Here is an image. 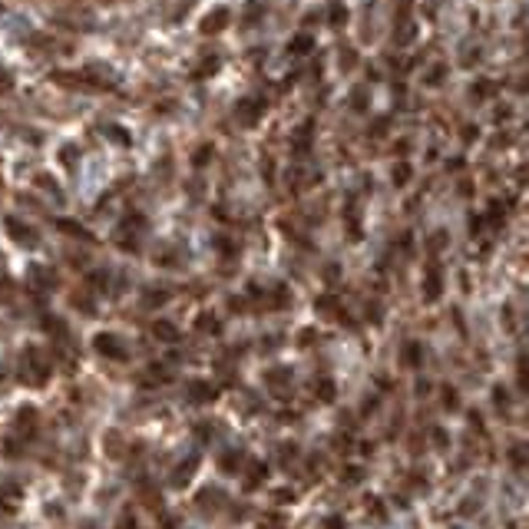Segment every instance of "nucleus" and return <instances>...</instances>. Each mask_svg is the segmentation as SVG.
<instances>
[{
    "label": "nucleus",
    "instance_id": "obj_35",
    "mask_svg": "<svg viewBox=\"0 0 529 529\" xmlns=\"http://www.w3.org/2000/svg\"><path fill=\"white\" fill-rule=\"evenodd\" d=\"M506 529H523V526H516V523H509V526Z\"/></svg>",
    "mask_w": 529,
    "mask_h": 529
},
{
    "label": "nucleus",
    "instance_id": "obj_31",
    "mask_svg": "<svg viewBox=\"0 0 529 529\" xmlns=\"http://www.w3.org/2000/svg\"><path fill=\"white\" fill-rule=\"evenodd\" d=\"M433 443H437L440 450H443V447H447V433H443L440 427H433Z\"/></svg>",
    "mask_w": 529,
    "mask_h": 529
},
{
    "label": "nucleus",
    "instance_id": "obj_4",
    "mask_svg": "<svg viewBox=\"0 0 529 529\" xmlns=\"http://www.w3.org/2000/svg\"><path fill=\"white\" fill-rule=\"evenodd\" d=\"M265 384H268V390L275 397H288V394H292V374L285 368H271L268 374H265Z\"/></svg>",
    "mask_w": 529,
    "mask_h": 529
},
{
    "label": "nucleus",
    "instance_id": "obj_29",
    "mask_svg": "<svg viewBox=\"0 0 529 529\" xmlns=\"http://www.w3.org/2000/svg\"><path fill=\"white\" fill-rule=\"evenodd\" d=\"M308 46H311V37H301V40H294V44H292V50H298V54H304Z\"/></svg>",
    "mask_w": 529,
    "mask_h": 529
},
{
    "label": "nucleus",
    "instance_id": "obj_32",
    "mask_svg": "<svg viewBox=\"0 0 529 529\" xmlns=\"http://www.w3.org/2000/svg\"><path fill=\"white\" fill-rule=\"evenodd\" d=\"M275 499H278V503H292L294 493H292V490H278V493H275Z\"/></svg>",
    "mask_w": 529,
    "mask_h": 529
},
{
    "label": "nucleus",
    "instance_id": "obj_34",
    "mask_svg": "<svg viewBox=\"0 0 529 529\" xmlns=\"http://www.w3.org/2000/svg\"><path fill=\"white\" fill-rule=\"evenodd\" d=\"M119 529H136V519H130V516H123V523H119Z\"/></svg>",
    "mask_w": 529,
    "mask_h": 529
},
{
    "label": "nucleus",
    "instance_id": "obj_24",
    "mask_svg": "<svg viewBox=\"0 0 529 529\" xmlns=\"http://www.w3.org/2000/svg\"><path fill=\"white\" fill-rule=\"evenodd\" d=\"M404 354H407V364H411V368H421V344H407Z\"/></svg>",
    "mask_w": 529,
    "mask_h": 529
},
{
    "label": "nucleus",
    "instance_id": "obj_33",
    "mask_svg": "<svg viewBox=\"0 0 529 529\" xmlns=\"http://www.w3.org/2000/svg\"><path fill=\"white\" fill-rule=\"evenodd\" d=\"M423 394H430V380H421V384H417V397H423Z\"/></svg>",
    "mask_w": 529,
    "mask_h": 529
},
{
    "label": "nucleus",
    "instance_id": "obj_5",
    "mask_svg": "<svg viewBox=\"0 0 529 529\" xmlns=\"http://www.w3.org/2000/svg\"><path fill=\"white\" fill-rule=\"evenodd\" d=\"M37 423H40V417H37V407H20V411H17V417H13V430L20 433L23 440H30L33 430H37Z\"/></svg>",
    "mask_w": 529,
    "mask_h": 529
},
{
    "label": "nucleus",
    "instance_id": "obj_9",
    "mask_svg": "<svg viewBox=\"0 0 529 529\" xmlns=\"http://www.w3.org/2000/svg\"><path fill=\"white\" fill-rule=\"evenodd\" d=\"M440 294H443L440 271H437V268H430V271H427V278H423V298H427V301H437Z\"/></svg>",
    "mask_w": 529,
    "mask_h": 529
},
{
    "label": "nucleus",
    "instance_id": "obj_10",
    "mask_svg": "<svg viewBox=\"0 0 529 529\" xmlns=\"http://www.w3.org/2000/svg\"><path fill=\"white\" fill-rule=\"evenodd\" d=\"M506 460H509V466H513L516 473H523V470H526V443H523V440L509 443V447H506Z\"/></svg>",
    "mask_w": 529,
    "mask_h": 529
},
{
    "label": "nucleus",
    "instance_id": "obj_13",
    "mask_svg": "<svg viewBox=\"0 0 529 529\" xmlns=\"http://www.w3.org/2000/svg\"><path fill=\"white\" fill-rule=\"evenodd\" d=\"M152 335L159 337V341H166V344H175L179 341V328L173 321H156L152 324Z\"/></svg>",
    "mask_w": 529,
    "mask_h": 529
},
{
    "label": "nucleus",
    "instance_id": "obj_1",
    "mask_svg": "<svg viewBox=\"0 0 529 529\" xmlns=\"http://www.w3.org/2000/svg\"><path fill=\"white\" fill-rule=\"evenodd\" d=\"M17 374H20L23 384H30V387H44L46 380H50V364L44 361V354H40L37 347H30V351H23Z\"/></svg>",
    "mask_w": 529,
    "mask_h": 529
},
{
    "label": "nucleus",
    "instance_id": "obj_25",
    "mask_svg": "<svg viewBox=\"0 0 529 529\" xmlns=\"http://www.w3.org/2000/svg\"><path fill=\"white\" fill-rule=\"evenodd\" d=\"M407 179H411V169H407V166H397V173H394V182L404 185Z\"/></svg>",
    "mask_w": 529,
    "mask_h": 529
},
{
    "label": "nucleus",
    "instance_id": "obj_23",
    "mask_svg": "<svg viewBox=\"0 0 529 529\" xmlns=\"http://www.w3.org/2000/svg\"><path fill=\"white\" fill-rule=\"evenodd\" d=\"M225 20H228V13L225 11H218V13H212L206 20V33H212V30H218V27H225Z\"/></svg>",
    "mask_w": 529,
    "mask_h": 529
},
{
    "label": "nucleus",
    "instance_id": "obj_21",
    "mask_svg": "<svg viewBox=\"0 0 529 529\" xmlns=\"http://www.w3.org/2000/svg\"><path fill=\"white\" fill-rule=\"evenodd\" d=\"M516 380H519V390H529V361H526V357H519Z\"/></svg>",
    "mask_w": 529,
    "mask_h": 529
},
{
    "label": "nucleus",
    "instance_id": "obj_16",
    "mask_svg": "<svg viewBox=\"0 0 529 529\" xmlns=\"http://www.w3.org/2000/svg\"><path fill=\"white\" fill-rule=\"evenodd\" d=\"M440 397H443V407H447V411H456V407H460V394H456L454 384H443Z\"/></svg>",
    "mask_w": 529,
    "mask_h": 529
},
{
    "label": "nucleus",
    "instance_id": "obj_22",
    "mask_svg": "<svg viewBox=\"0 0 529 529\" xmlns=\"http://www.w3.org/2000/svg\"><path fill=\"white\" fill-rule=\"evenodd\" d=\"M173 368H162V364H152L149 368V380H173Z\"/></svg>",
    "mask_w": 529,
    "mask_h": 529
},
{
    "label": "nucleus",
    "instance_id": "obj_15",
    "mask_svg": "<svg viewBox=\"0 0 529 529\" xmlns=\"http://www.w3.org/2000/svg\"><path fill=\"white\" fill-rule=\"evenodd\" d=\"M222 470H225V473H242V454H238V450L222 454Z\"/></svg>",
    "mask_w": 529,
    "mask_h": 529
},
{
    "label": "nucleus",
    "instance_id": "obj_28",
    "mask_svg": "<svg viewBox=\"0 0 529 529\" xmlns=\"http://www.w3.org/2000/svg\"><path fill=\"white\" fill-rule=\"evenodd\" d=\"M4 506H7V509L13 506V493H11V490H0V509H4Z\"/></svg>",
    "mask_w": 529,
    "mask_h": 529
},
{
    "label": "nucleus",
    "instance_id": "obj_27",
    "mask_svg": "<svg viewBox=\"0 0 529 529\" xmlns=\"http://www.w3.org/2000/svg\"><path fill=\"white\" fill-rule=\"evenodd\" d=\"M166 298H169V294H166V292H149V298H146V304H166Z\"/></svg>",
    "mask_w": 529,
    "mask_h": 529
},
{
    "label": "nucleus",
    "instance_id": "obj_26",
    "mask_svg": "<svg viewBox=\"0 0 529 529\" xmlns=\"http://www.w3.org/2000/svg\"><path fill=\"white\" fill-rule=\"evenodd\" d=\"M321 529H344V519H341V516H328Z\"/></svg>",
    "mask_w": 529,
    "mask_h": 529
},
{
    "label": "nucleus",
    "instance_id": "obj_19",
    "mask_svg": "<svg viewBox=\"0 0 529 529\" xmlns=\"http://www.w3.org/2000/svg\"><path fill=\"white\" fill-rule=\"evenodd\" d=\"M298 456V443H281L278 447V460H281V466H288Z\"/></svg>",
    "mask_w": 529,
    "mask_h": 529
},
{
    "label": "nucleus",
    "instance_id": "obj_17",
    "mask_svg": "<svg viewBox=\"0 0 529 529\" xmlns=\"http://www.w3.org/2000/svg\"><path fill=\"white\" fill-rule=\"evenodd\" d=\"M199 331H206V335H218V331H222V324H218L216 314H199Z\"/></svg>",
    "mask_w": 529,
    "mask_h": 529
},
{
    "label": "nucleus",
    "instance_id": "obj_12",
    "mask_svg": "<svg viewBox=\"0 0 529 529\" xmlns=\"http://www.w3.org/2000/svg\"><path fill=\"white\" fill-rule=\"evenodd\" d=\"M7 232H11L20 245H37V232L33 228H27V225H20L17 218H7Z\"/></svg>",
    "mask_w": 529,
    "mask_h": 529
},
{
    "label": "nucleus",
    "instance_id": "obj_2",
    "mask_svg": "<svg viewBox=\"0 0 529 529\" xmlns=\"http://www.w3.org/2000/svg\"><path fill=\"white\" fill-rule=\"evenodd\" d=\"M93 347H97L99 357H109V361H126V357H130V351L119 341V335H109V331H99V335L93 337Z\"/></svg>",
    "mask_w": 529,
    "mask_h": 529
},
{
    "label": "nucleus",
    "instance_id": "obj_20",
    "mask_svg": "<svg viewBox=\"0 0 529 529\" xmlns=\"http://www.w3.org/2000/svg\"><path fill=\"white\" fill-rule=\"evenodd\" d=\"M341 480H344V483H361V480H364V470H361V466H344V470H341Z\"/></svg>",
    "mask_w": 529,
    "mask_h": 529
},
{
    "label": "nucleus",
    "instance_id": "obj_36",
    "mask_svg": "<svg viewBox=\"0 0 529 529\" xmlns=\"http://www.w3.org/2000/svg\"><path fill=\"white\" fill-rule=\"evenodd\" d=\"M80 529H97V526H80Z\"/></svg>",
    "mask_w": 529,
    "mask_h": 529
},
{
    "label": "nucleus",
    "instance_id": "obj_30",
    "mask_svg": "<svg viewBox=\"0 0 529 529\" xmlns=\"http://www.w3.org/2000/svg\"><path fill=\"white\" fill-rule=\"evenodd\" d=\"M470 427L483 433V417H480V413H476V411H470Z\"/></svg>",
    "mask_w": 529,
    "mask_h": 529
},
{
    "label": "nucleus",
    "instance_id": "obj_7",
    "mask_svg": "<svg viewBox=\"0 0 529 529\" xmlns=\"http://www.w3.org/2000/svg\"><path fill=\"white\" fill-rule=\"evenodd\" d=\"M195 470H199V456H185L182 463L173 470V476H169V483L173 486H185L189 480L195 476Z\"/></svg>",
    "mask_w": 529,
    "mask_h": 529
},
{
    "label": "nucleus",
    "instance_id": "obj_11",
    "mask_svg": "<svg viewBox=\"0 0 529 529\" xmlns=\"http://www.w3.org/2000/svg\"><path fill=\"white\" fill-rule=\"evenodd\" d=\"M314 397L321 400V404H335L337 400V387L331 378H318L314 380Z\"/></svg>",
    "mask_w": 529,
    "mask_h": 529
},
{
    "label": "nucleus",
    "instance_id": "obj_8",
    "mask_svg": "<svg viewBox=\"0 0 529 529\" xmlns=\"http://www.w3.org/2000/svg\"><path fill=\"white\" fill-rule=\"evenodd\" d=\"M242 470H245V486H249V490H255V486H261L268 480V466L261 463V460H251V463L242 466Z\"/></svg>",
    "mask_w": 529,
    "mask_h": 529
},
{
    "label": "nucleus",
    "instance_id": "obj_6",
    "mask_svg": "<svg viewBox=\"0 0 529 529\" xmlns=\"http://www.w3.org/2000/svg\"><path fill=\"white\" fill-rule=\"evenodd\" d=\"M195 506L206 509V513H212V509H222V506H225V493H222L218 486H206L202 493H195Z\"/></svg>",
    "mask_w": 529,
    "mask_h": 529
},
{
    "label": "nucleus",
    "instance_id": "obj_14",
    "mask_svg": "<svg viewBox=\"0 0 529 529\" xmlns=\"http://www.w3.org/2000/svg\"><path fill=\"white\" fill-rule=\"evenodd\" d=\"M509 404H513V397H509V390L503 387V384H497V387H493V407H497V411L503 413V417H506Z\"/></svg>",
    "mask_w": 529,
    "mask_h": 529
},
{
    "label": "nucleus",
    "instance_id": "obj_3",
    "mask_svg": "<svg viewBox=\"0 0 529 529\" xmlns=\"http://www.w3.org/2000/svg\"><path fill=\"white\" fill-rule=\"evenodd\" d=\"M216 397H218V384H212V380H189V387H185V400L199 404V407L212 404Z\"/></svg>",
    "mask_w": 529,
    "mask_h": 529
},
{
    "label": "nucleus",
    "instance_id": "obj_18",
    "mask_svg": "<svg viewBox=\"0 0 529 529\" xmlns=\"http://www.w3.org/2000/svg\"><path fill=\"white\" fill-rule=\"evenodd\" d=\"M123 450H126V447H123V437H119L116 430H113V433H106V454H113V456H123Z\"/></svg>",
    "mask_w": 529,
    "mask_h": 529
}]
</instances>
